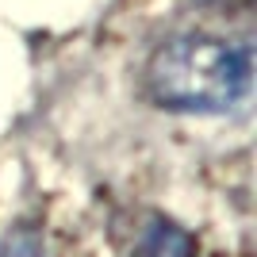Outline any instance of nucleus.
Masks as SVG:
<instances>
[{"label": "nucleus", "mask_w": 257, "mask_h": 257, "mask_svg": "<svg viewBox=\"0 0 257 257\" xmlns=\"http://www.w3.org/2000/svg\"><path fill=\"white\" fill-rule=\"evenodd\" d=\"M253 54L234 39L207 31H181L165 39L146 62L142 88L165 111L219 115L249 96Z\"/></svg>", "instance_id": "1"}, {"label": "nucleus", "mask_w": 257, "mask_h": 257, "mask_svg": "<svg viewBox=\"0 0 257 257\" xmlns=\"http://www.w3.org/2000/svg\"><path fill=\"white\" fill-rule=\"evenodd\" d=\"M139 257H196V238L173 219H150L139 238Z\"/></svg>", "instance_id": "2"}, {"label": "nucleus", "mask_w": 257, "mask_h": 257, "mask_svg": "<svg viewBox=\"0 0 257 257\" xmlns=\"http://www.w3.org/2000/svg\"><path fill=\"white\" fill-rule=\"evenodd\" d=\"M0 257H46V238L39 223H16L0 238Z\"/></svg>", "instance_id": "3"}]
</instances>
